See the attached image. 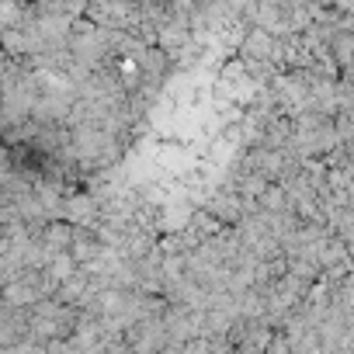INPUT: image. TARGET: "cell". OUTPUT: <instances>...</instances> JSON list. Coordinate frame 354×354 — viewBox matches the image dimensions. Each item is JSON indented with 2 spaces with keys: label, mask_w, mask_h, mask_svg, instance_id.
<instances>
[]
</instances>
